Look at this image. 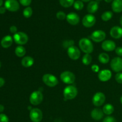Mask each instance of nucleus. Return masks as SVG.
<instances>
[{"label":"nucleus","mask_w":122,"mask_h":122,"mask_svg":"<svg viewBox=\"0 0 122 122\" xmlns=\"http://www.w3.org/2000/svg\"><path fill=\"white\" fill-rule=\"evenodd\" d=\"M79 46L81 51L85 54H91L94 51V45L90 39L83 38L79 41Z\"/></svg>","instance_id":"1"},{"label":"nucleus","mask_w":122,"mask_h":122,"mask_svg":"<svg viewBox=\"0 0 122 122\" xmlns=\"http://www.w3.org/2000/svg\"><path fill=\"white\" fill-rule=\"evenodd\" d=\"M77 89L73 85H68L66 87L63 91V95L64 100H71L76 98L77 96Z\"/></svg>","instance_id":"2"},{"label":"nucleus","mask_w":122,"mask_h":122,"mask_svg":"<svg viewBox=\"0 0 122 122\" xmlns=\"http://www.w3.org/2000/svg\"><path fill=\"white\" fill-rule=\"evenodd\" d=\"M42 81L46 86L49 87H55L58 83V79L52 74H45L42 76Z\"/></svg>","instance_id":"3"},{"label":"nucleus","mask_w":122,"mask_h":122,"mask_svg":"<svg viewBox=\"0 0 122 122\" xmlns=\"http://www.w3.org/2000/svg\"><path fill=\"white\" fill-rule=\"evenodd\" d=\"M43 98H44V97L41 91H33L30 95L29 101L31 104L33 106H38L42 102Z\"/></svg>","instance_id":"4"},{"label":"nucleus","mask_w":122,"mask_h":122,"mask_svg":"<svg viewBox=\"0 0 122 122\" xmlns=\"http://www.w3.org/2000/svg\"><path fill=\"white\" fill-rule=\"evenodd\" d=\"M60 79L66 84L71 85L75 82L76 77L73 73L70 71H64L61 73Z\"/></svg>","instance_id":"5"},{"label":"nucleus","mask_w":122,"mask_h":122,"mask_svg":"<svg viewBox=\"0 0 122 122\" xmlns=\"http://www.w3.org/2000/svg\"><path fill=\"white\" fill-rule=\"evenodd\" d=\"M13 39L17 44L23 45L27 44L29 40V37L27 35L25 32H19L14 34Z\"/></svg>","instance_id":"6"},{"label":"nucleus","mask_w":122,"mask_h":122,"mask_svg":"<svg viewBox=\"0 0 122 122\" xmlns=\"http://www.w3.org/2000/svg\"><path fill=\"white\" fill-rule=\"evenodd\" d=\"M30 119L33 122H41L42 120V112L38 108H32L30 112Z\"/></svg>","instance_id":"7"},{"label":"nucleus","mask_w":122,"mask_h":122,"mask_svg":"<svg viewBox=\"0 0 122 122\" xmlns=\"http://www.w3.org/2000/svg\"><path fill=\"white\" fill-rule=\"evenodd\" d=\"M106 37V32L102 30H97L94 31L91 35V39L95 42H101Z\"/></svg>","instance_id":"8"},{"label":"nucleus","mask_w":122,"mask_h":122,"mask_svg":"<svg viewBox=\"0 0 122 122\" xmlns=\"http://www.w3.org/2000/svg\"><path fill=\"white\" fill-rule=\"evenodd\" d=\"M110 66L112 70L117 73L122 71V58L120 57H114L110 62Z\"/></svg>","instance_id":"9"},{"label":"nucleus","mask_w":122,"mask_h":122,"mask_svg":"<svg viewBox=\"0 0 122 122\" xmlns=\"http://www.w3.org/2000/svg\"><path fill=\"white\" fill-rule=\"evenodd\" d=\"M105 101H106V96L104 94L101 92H97L93 96L92 103L96 107L101 106L102 104H104Z\"/></svg>","instance_id":"10"},{"label":"nucleus","mask_w":122,"mask_h":122,"mask_svg":"<svg viewBox=\"0 0 122 122\" xmlns=\"http://www.w3.org/2000/svg\"><path fill=\"white\" fill-rule=\"evenodd\" d=\"M96 22V18L91 14H86L82 19V24L85 27H91Z\"/></svg>","instance_id":"11"},{"label":"nucleus","mask_w":122,"mask_h":122,"mask_svg":"<svg viewBox=\"0 0 122 122\" xmlns=\"http://www.w3.org/2000/svg\"><path fill=\"white\" fill-rule=\"evenodd\" d=\"M67 54L71 60H76L81 57V51L76 46H72L67 49Z\"/></svg>","instance_id":"12"},{"label":"nucleus","mask_w":122,"mask_h":122,"mask_svg":"<svg viewBox=\"0 0 122 122\" xmlns=\"http://www.w3.org/2000/svg\"><path fill=\"white\" fill-rule=\"evenodd\" d=\"M5 7L10 11H17L20 8L19 4L17 0H6Z\"/></svg>","instance_id":"13"},{"label":"nucleus","mask_w":122,"mask_h":122,"mask_svg":"<svg viewBox=\"0 0 122 122\" xmlns=\"http://www.w3.org/2000/svg\"><path fill=\"white\" fill-rule=\"evenodd\" d=\"M112 76V71L108 69H104L99 71L98 79L101 82H107Z\"/></svg>","instance_id":"14"},{"label":"nucleus","mask_w":122,"mask_h":122,"mask_svg":"<svg viewBox=\"0 0 122 122\" xmlns=\"http://www.w3.org/2000/svg\"><path fill=\"white\" fill-rule=\"evenodd\" d=\"M101 47L102 50L106 51H113L116 48V45L113 41L106 40L102 43Z\"/></svg>","instance_id":"15"},{"label":"nucleus","mask_w":122,"mask_h":122,"mask_svg":"<svg viewBox=\"0 0 122 122\" xmlns=\"http://www.w3.org/2000/svg\"><path fill=\"white\" fill-rule=\"evenodd\" d=\"M66 20L71 25H77L80 21L79 16L75 13H70L67 15Z\"/></svg>","instance_id":"16"},{"label":"nucleus","mask_w":122,"mask_h":122,"mask_svg":"<svg viewBox=\"0 0 122 122\" xmlns=\"http://www.w3.org/2000/svg\"><path fill=\"white\" fill-rule=\"evenodd\" d=\"M110 34L114 39H120L122 37V27L118 26H114L110 29Z\"/></svg>","instance_id":"17"},{"label":"nucleus","mask_w":122,"mask_h":122,"mask_svg":"<svg viewBox=\"0 0 122 122\" xmlns=\"http://www.w3.org/2000/svg\"><path fill=\"white\" fill-rule=\"evenodd\" d=\"M104 112L101 109L98 108H94L91 113V117L95 120H100L104 116Z\"/></svg>","instance_id":"18"},{"label":"nucleus","mask_w":122,"mask_h":122,"mask_svg":"<svg viewBox=\"0 0 122 122\" xmlns=\"http://www.w3.org/2000/svg\"><path fill=\"white\" fill-rule=\"evenodd\" d=\"M13 39L11 36L7 35L3 37L1 41V45L4 48H8L13 44Z\"/></svg>","instance_id":"19"},{"label":"nucleus","mask_w":122,"mask_h":122,"mask_svg":"<svg viewBox=\"0 0 122 122\" xmlns=\"http://www.w3.org/2000/svg\"><path fill=\"white\" fill-rule=\"evenodd\" d=\"M34 64V59L30 56L24 57L21 60V65L24 67H30Z\"/></svg>","instance_id":"20"},{"label":"nucleus","mask_w":122,"mask_h":122,"mask_svg":"<svg viewBox=\"0 0 122 122\" xmlns=\"http://www.w3.org/2000/svg\"><path fill=\"white\" fill-rule=\"evenodd\" d=\"M98 2L95 1H92L88 4L87 6V10L90 14H94L97 11L98 9Z\"/></svg>","instance_id":"21"},{"label":"nucleus","mask_w":122,"mask_h":122,"mask_svg":"<svg viewBox=\"0 0 122 122\" xmlns=\"http://www.w3.org/2000/svg\"><path fill=\"white\" fill-rule=\"evenodd\" d=\"M112 10L115 13H121L122 11V0H114L112 5Z\"/></svg>","instance_id":"22"},{"label":"nucleus","mask_w":122,"mask_h":122,"mask_svg":"<svg viewBox=\"0 0 122 122\" xmlns=\"http://www.w3.org/2000/svg\"><path fill=\"white\" fill-rule=\"evenodd\" d=\"M102 111L106 115H110L114 112V107L111 104H107L104 105V106L103 107Z\"/></svg>","instance_id":"23"},{"label":"nucleus","mask_w":122,"mask_h":122,"mask_svg":"<svg viewBox=\"0 0 122 122\" xmlns=\"http://www.w3.org/2000/svg\"><path fill=\"white\" fill-rule=\"evenodd\" d=\"M98 60L102 64H107L110 61V57L108 54L102 52L98 56Z\"/></svg>","instance_id":"24"},{"label":"nucleus","mask_w":122,"mask_h":122,"mask_svg":"<svg viewBox=\"0 0 122 122\" xmlns=\"http://www.w3.org/2000/svg\"><path fill=\"white\" fill-rule=\"evenodd\" d=\"M26 49L21 45L17 46L15 49V54L17 57H23L26 54Z\"/></svg>","instance_id":"25"},{"label":"nucleus","mask_w":122,"mask_h":122,"mask_svg":"<svg viewBox=\"0 0 122 122\" xmlns=\"http://www.w3.org/2000/svg\"><path fill=\"white\" fill-rule=\"evenodd\" d=\"M92 57L90 54H85L82 57V61L83 64L85 66H88L92 62Z\"/></svg>","instance_id":"26"},{"label":"nucleus","mask_w":122,"mask_h":122,"mask_svg":"<svg viewBox=\"0 0 122 122\" xmlns=\"http://www.w3.org/2000/svg\"><path fill=\"white\" fill-rule=\"evenodd\" d=\"M113 14L112 11H107L102 13V14L101 15V19H102V20L103 21H107L112 19V17H113Z\"/></svg>","instance_id":"27"},{"label":"nucleus","mask_w":122,"mask_h":122,"mask_svg":"<svg viewBox=\"0 0 122 122\" xmlns=\"http://www.w3.org/2000/svg\"><path fill=\"white\" fill-rule=\"evenodd\" d=\"M75 0H60V4L65 8H69L73 5Z\"/></svg>","instance_id":"28"},{"label":"nucleus","mask_w":122,"mask_h":122,"mask_svg":"<svg viewBox=\"0 0 122 122\" xmlns=\"http://www.w3.org/2000/svg\"><path fill=\"white\" fill-rule=\"evenodd\" d=\"M32 13H33V10H32V8L30 7H26L23 11V14L24 17L26 18L30 17L32 15Z\"/></svg>","instance_id":"29"},{"label":"nucleus","mask_w":122,"mask_h":122,"mask_svg":"<svg viewBox=\"0 0 122 122\" xmlns=\"http://www.w3.org/2000/svg\"><path fill=\"white\" fill-rule=\"evenodd\" d=\"M73 6L75 9H76V10H81L83 9L84 5H83V2L82 1L77 0V1H75V2H74Z\"/></svg>","instance_id":"30"},{"label":"nucleus","mask_w":122,"mask_h":122,"mask_svg":"<svg viewBox=\"0 0 122 122\" xmlns=\"http://www.w3.org/2000/svg\"><path fill=\"white\" fill-rule=\"evenodd\" d=\"M74 44L75 42L73 40H66L63 42V46L64 48H69L71 46H74Z\"/></svg>","instance_id":"31"},{"label":"nucleus","mask_w":122,"mask_h":122,"mask_svg":"<svg viewBox=\"0 0 122 122\" xmlns=\"http://www.w3.org/2000/svg\"><path fill=\"white\" fill-rule=\"evenodd\" d=\"M66 14L63 11H60L57 12V14H56V17H57V18L58 20H63L65 19H66Z\"/></svg>","instance_id":"32"},{"label":"nucleus","mask_w":122,"mask_h":122,"mask_svg":"<svg viewBox=\"0 0 122 122\" xmlns=\"http://www.w3.org/2000/svg\"><path fill=\"white\" fill-rule=\"evenodd\" d=\"M115 79L118 83L122 84V73L119 72L116 75Z\"/></svg>","instance_id":"33"},{"label":"nucleus","mask_w":122,"mask_h":122,"mask_svg":"<svg viewBox=\"0 0 122 122\" xmlns=\"http://www.w3.org/2000/svg\"><path fill=\"white\" fill-rule=\"evenodd\" d=\"M102 122H117V121L114 117L107 116L104 119Z\"/></svg>","instance_id":"34"},{"label":"nucleus","mask_w":122,"mask_h":122,"mask_svg":"<svg viewBox=\"0 0 122 122\" xmlns=\"http://www.w3.org/2000/svg\"><path fill=\"white\" fill-rule=\"evenodd\" d=\"M0 122H9V119L5 114H0Z\"/></svg>","instance_id":"35"},{"label":"nucleus","mask_w":122,"mask_h":122,"mask_svg":"<svg viewBox=\"0 0 122 122\" xmlns=\"http://www.w3.org/2000/svg\"><path fill=\"white\" fill-rule=\"evenodd\" d=\"M19 2L22 5L29 6L31 4L32 0H19Z\"/></svg>","instance_id":"36"},{"label":"nucleus","mask_w":122,"mask_h":122,"mask_svg":"<svg viewBox=\"0 0 122 122\" xmlns=\"http://www.w3.org/2000/svg\"><path fill=\"white\" fill-rule=\"evenodd\" d=\"M91 70H92L93 72L99 73L100 71V67L97 64H94L91 66Z\"/></svg>","instance_id":"37"},{"label":"nucleus","mask_w":122,"mask_h":122,"mask_svg":"<svg viewBox=\"0 0 122 122\" xmlns=\"http://www.w3.org/2000/svg\"><path fill=\"white\" fill-rule=\"evenodd\" d=\"M116 53L119 57H122V46H119L116 48L115 50Z\"/></svg>","instance_id":"38"},{"label":"nucleus","mask_w":122,"mask_h":122,"mask_svg":"<svg viewBox=\"0 0 122 122\" xmlns=\"http://www.w3.org/2000/svg\"><path fill=\"white\" fill-rule=\"evenodd\" d=\"M10 31L11 33H13V34H15L17 32V28L15 26H11L10 27Z\"/></svg>","instance_id":"39"},{"label":"nucleus","mask_w":122,"mask_h":122,"mask_svg":"<svg viewBox=\"0 0 122 122\" xmlns=\"http://www.w3.org/2000/svg\"><path fill=\"white\" fill-rule=\"evenodd\" d=\"M6 11V8L5 7H0V14H4Z\"/></svg>","instance_id":"40"},{"label":"nucleus","mask_w":122,"mask_h":122,"mask_svg":"<svg viewBox=\"0 0 122 122\" xmlns=\"http://www.w3.org/2000/svg\"><path fill=\"white\" fill-rule=\"evenodd\" d=\"M4 83H5L4 79L3 78H2V77H0V88L3 86Z\"/></svg>","instance_id":"41"},{"label":"nucleus","mask_w":122,"mask_h":122,"mask_svg":"<svg viewBox=\"0 0 122 122\" xmlns=\"http://www.w3.org/2000/svg\"><path fill=\"white\" fill-rule=\"evenodd\" d=\"M4 110V107L2 105L0 104V113H2Z\"/></svg>","instance_id":"42"},{"label":"nucleus","mask_w":122,"mask_h":122,"mask_svg":"<svg viewBox=\"0 0 122 122\" xmlns=\"http://www.w3.org/2000/svg\"><path fill=\"white\" fill-rule=\"evenodd\" d=\"M120 25H121L122 27V15L121 16V17H120Z\"/></svg>","instance_id":"43"},{"label":"nucleus","mask_w":122,"mask_h":122,"mask_svg":"<svg viewBox=\"0 0 122 122\" xmlns=\"http://www.w3.org/2000/svg\"><path fill=\"white\" fill-rule=\"evenodd\" d=\"M2 4H3V1H2V0H0V7L2 6Z\"/></svg>","instance_id":"44"},{"label":"nucleus","mask_w":122,"mask_h":122,"mask_svg":"<svg viewBox=\"0 0 122 122\" xmlns=\"http://www.w3.org/2000/svg\"><path fill=\"white\" fill-rule=\"evenodd\" d=\"M113 1V0H105V1H106V2H112V1Z\"/></svg>","instance_id":"45"},{"label":"nucleus","mask_w":122,"mask_h":122,"mask_svg":"<svg viewBox=\"0 0 122 122\" xmlns=\"http://www.w3.org/2000/svg\"><path fill=\"white\" fill-rule=\"evenodd\" d=\"M81 1H83V2H89L90 0H81Z\"/></svg>","instance_id":"46"},{"label":"nucleus","mask_w":122,"mask_h":122,"mask_svg":"<svg viewBox=\"0 0 122 122\" xmlns=\"http://www.w3.org/2000/svg\"><path fill=\"white\" fill-rule=\"evenodd\" d=\"M120 102H121L122 104V96L121 97V98H120Z\"/></svg>","instance_id":"47"},{"label":"nucleus","mask_w":122,"mask_h":122,"mask_svg":"<svg viewBox=\"0 0 122 122\" xmlns=\"http://www.w3.org/2000/svg\"><path fill=\"white\" fill-rule=\"evenodd\" d=\"M1 62H0V68H1Z\"/></svg>","instance_id":"48"},{"label":"nucleus","mask_w":122,"mask_h":122,"mask_svg":"<svg viewBox=\"0 0 122 122\" xmlns=\"http://www.w3.org/2000/svg\"><path fill=\"white\" fill-rule=\"evenodd\" d=\"M98 1H101V0H98Z\"/></svg>","instance_id":"49"}]
</instances>
